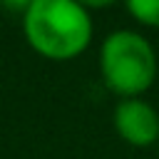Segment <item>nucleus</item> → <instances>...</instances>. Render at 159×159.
I'll return each instance as SVG.
<instances>
[{
    "label": "nucleus",
    "mask_w": 159,
    "mask_h": 159,
    "mask_svg": "<svg viewBox=\"0 0 159 159\" xmlns=\"http://www.w3.org/2000/svg\"><path fill=\"white\" fill-rule=\"evenodd\" d=\"M22 32L35 52L47 60H72L92 40V17L75 0H30Z\"/></svg>",
    "instance_id": "obj_1"
},
{
    "label": "nucleus",
    "mask_w": 159,
    "mask_h": 159,
    "mask_svg": "<svg viewBox=\"0 0 159 159\" xmlns=\"http://www.w3.org/2000/svg\"><path fill=\"white\" fill-rule=\"evenodd\" d=\"M99 72L117 97H139L157 80V52L142 32L114 30L99 47Z\"/></svg>",
    "instance_id": "obj_2"
},
{
    "label": "nucleus",
    "mask_w": 159,
    "mask_h": 159,
    "mask_svg": "<svg viewBox=\"0 0 159 159\" xmlns=\"http://www.w3.org/2000/svg\"><path fill=\"white\" fill-rule=\"evenodd\" d=\"M112 124L117 134L132 147H152L159 139V112L139 97L117 102Z\"/></svg>",
    "instance_id": "obj_3"
},
{
    "label": "nucleus",
    "mask_w": 159,
    "mask_h": 159,
    "mask_svg": "<svg viewBox=\"0 0 159 159\" xmlns=\"http://www.w3.org/2000/svg\"><path fill=\"white\" fill-rule=\"evenodd\" d=\"M127 10L142 25L159 27V0H129L127 2Z\"/></svg>",
    "instance_id": "obj_4"
},
{
    "label": "nucleus",
    "mask_w": 159,
    "mask_h": 159,
    "mask_svg": "<svg viewBox=\"0 0 159 159\" xmlns=\"http://www.w3.org/2000/svg\"><path fill=\"white\" fill-rule=\"evenodd\" d=\"M157 149H159V139H157Z\"/></svg>",
    "instance_id": "obj_5"
}]
</instances>
